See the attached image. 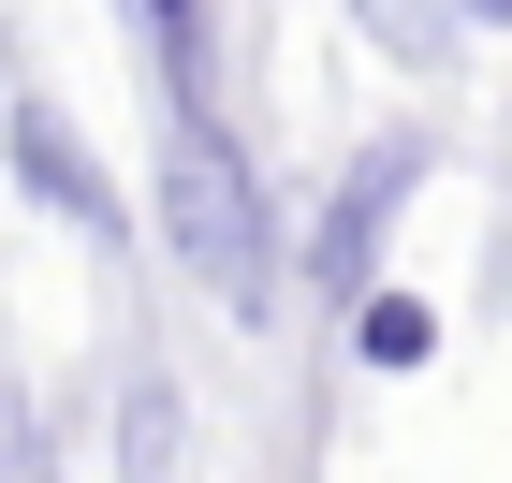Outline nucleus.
Wrapping results in <instances>:
<instances>
[{
    "instance_id": "7ed1b4c3",
    "label": "nucleus",
    "mask_w": 512,
    "mask_h": 483,
    "mask_svg": "<svg viewBox=\"0 0 512 483\" xmlns=\"http://www.w3.org/2000/svg\"><path fill=\"white\" fill-rule=\"evenodd\" d=\"M0 147H15V191H30V205H59V220H74L88 249H132V205H118V176L88 161V132L59 118V103H15V118H0Z\"/></svg>"
},
{
    "instance_id": "f03ea898",
    "label": "nucleus",
    "mask_w": 512,
    "mask_h": 483,
    "mask_svg": "<svg viewBox=\"0 0 512 483\" xmlns=\"http://www.w3.org/2000/svg\"><path fill=\"white\" fill-rule=\"evenodd\" d=\"M410 191H425V132H366L352 176H337L322 220H308V293H366V279H381V235H395Z\"/></svg>"
},
{
    "instance_id": "1a4fd4ad",
    "label": "nucleus",
    "mask_w": 512,
    "mask_h": 483,
    "mask_svg": "<svg viewBox=\"0 0 512 483\" xmlns=\"http://www.w3.org/2000/svg\"><path fill=\"white\" fill-rule=\"evenodd\" d=\"M454 15H483V30H498V15H512V0H454Z\"/></svg>"
},
{
    "instance_id": "20e7f679",
    "label": "nucleus",
    "mask_w": 512,
    "mask_h": 483,
    "mask_svg": "<svg viewBox=\"0 0 512 483\" xmlns=\"http://www.w3.org/2000/svg\"><path fill=\"white\" fill-rule=\"evenodd\" d=\"M132 44H147V88H161V118H191V103H220V15L205 0H118Z\"/></svg>"
},
{
    "instance_id": "6e6552de",
    "label": "nucleus",
    "mask_w": 512,
    "mask_h": 483,
    "mask_svg": "<svg viewBox=\"0 0 512 483\" xmlns=\"http://www.w3.org/2000/svg\"><path fill=\"white\" fill-rule=\"evenodd\" d=\"M0 483H30V410H15V381H0Z\"/></svg>"
},
{
    "instance_id": "39448f33",
    "label": "nucleus",
    "mask_w": 512,
    "mask_h": 483,
    "mask_svg": "<svg viewBox=\"0 0 512 483\" xmlns=\"http://www.w3.org/2000/svg\"><path fill=\"white\" fill-rule=\"evenodd\" d=\"M118 454H132V483H176V454H191V425H176V381H161V366H132V396H118Z\"/></svg>"
},
{
    "instance_id": "f257e3e1",
    "label": "nucleus",
    "mask_w": 512,
    "mask_h": 483,
    "mask_svg": "<svg viewBox=\"0 0 512 483\" xmlns=\"http://www.w3.org/2000/svg\"><path fill=\"white\" fill-rule=\"evenodd\" d=\"M161 249L205 279V308H235V322L278 308V220H264V176H249L220 103H191L161 132Z\"/></svg>"
},
{
    "instance_id": "423d86ee",
    "label": "nucleus",
    "mask_w": 512,
    "mask_h": 483,
    "mask_svg": "<svg viewBox=\"0 0 512 483\" xmlns=\"http://www.w3.org/2000/svg\"><path fill=\"white\" fill-rule=\"evenodd\" d=\"M352 30L381 44V59H454L469 15H454V0H352Z\"/></svg>"
},
{
    "instance_id": "0eeeda50",
    "label": "nucleus",
    "mask_w": 512,
    "mask_h": 483,
    "mask_svg": "<svg viewBox=\"0 0 512 483\" xmlns=\"http://www.w3.org/2000/svg\"><path fill=\"white\" fill-rule=\"evenodd\" d=\"M439 352V308L425 293H366V366H425Z\"/></svg>"
}]
</instances>
